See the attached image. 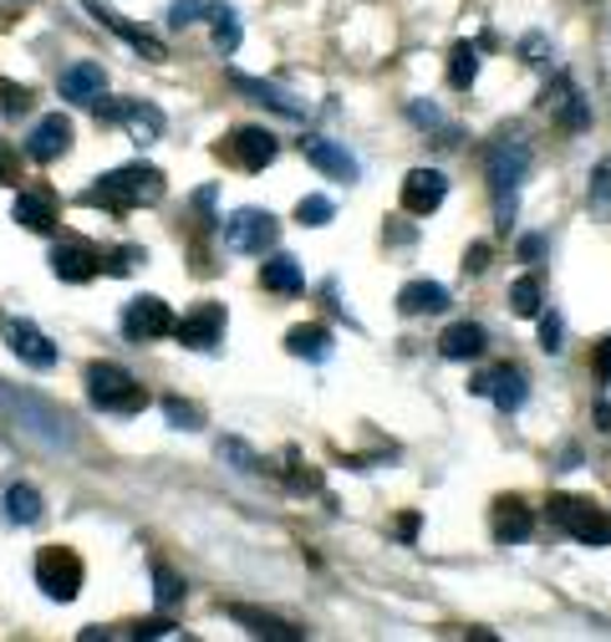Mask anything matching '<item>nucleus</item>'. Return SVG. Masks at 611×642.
<instances>
[{"label":"nucleus","instance_id":"44","mask_svg":"<svg viewBox=\"0 0 611 642\" xmlns=\"http://www.w3.org/2000/svg\"><path fill=\"white\" fill-rule=\"evenodd\" d=\"M484 266H490V245H469V250H464V270H469V276H480V270Z\"/></svg>","mask_w":611,"mask_h":642},{"label":"nucleus","instance_id":"20","mask_svg":"<svg viewBox=\"0 0 611 642\" xmlns=\"http://www.w3.org/2000/svg\"><path fill=\"white\" fill-rule=\"evenodd\" d=\"M51 270H57L61 280H72V286H87V280H97V270H102V255L87 250V245H57V250H51Z\"/></svg>","mask_w":611,"mask_h":642},{"label":"nucleus","instance_id":"13","mask_svg":"<svg viewBox=\"0 0 611 642\" xmlns=\"http://www.w3.org/2000/svg\"><path fill=\"white\" fill-rule=\"evenodd\" d=\"M300 154H306V164L322 169L326 179H336V184L357 179V158H352L342 144H332V138H300Z\"/></svg>","mask_w":611,"mask_h":642},{"label":"nucleus","instance_id":"45","mask_svg":"<svg viewBox=\"0 0 611 642\" xmlns=\"http://www.w3.org/2000/svg\"><path fill=\"white\" fill-rule=\"evenodd\" d=\"M597 373H601V377H607V383H611V337L601 342V352H597Z\"/></svg>","mask_w":611,"mask_h":642},{"label":"nucleus","instance_id":"46","mask_svg":"<svg viewBox=\"0 0 611 642\" xmlns=\"http://www.w3.org/2000/svg\"><path fill=\"white\" fill-rule=\"evenodd\" d=\"M540 250H545V240H540V235H525V240H520V255H525V260H535Z\"/></svg>","mask_w":611,"mask_h":642},{"label":"nucleus","instance_id":"2","mask_svg":"<svg viewBox=\"0 0 611 642\" xmlns=\"http://www.w3.org/2000/svg\"><path fill=\"white\" fill-rule=\"evenodd\" d=\"M164 199V174L148 169V164H128V169H112L87 189V205H102L112 215H128L138 205H158Z\"/></svg>","mask_w":611,"mask_h":642},{"label":"nucleus","instance_id":"5","mask_svg":"<svg viewBox=\"0 0 611 642\" xmlns=\"http://www.w3.org/2000/svg\"><path fill=\"white\" fill-rule=\"evenodd\" d=\"M82 556H77L72 545H47L37 556V586L51 596V602H72L82 592Z\"/></svg>","mask_w":611,"mask_h":642},{"label":"nucleus","instance_id":"48","mask_svg":"<svg viewBox=\"0 0 611 642\" xmlns=\"http://www.w3.org/2000/svg\"><path fill=\"white\" fill-rule=\"evenodd\" d=\"M138 632H148V638H168V632H174V622H164V618H158V622H144V628H138Z\"/></svg>","mask_w":611,"mask_h":642},{"label":"nucleus","instance_id":"18","mask_svg":"<svg viewBox=\"0 0 611 642\" xmlns=\"http://www.w3.org/2000/svg\"><path fill=\"white\" fill-rule=\"evenodd\" d=\"M102 92H108V72H102L97 61H72V67L61 72V98H72V102H82V108H92Z\"/></svg>","mask_w":611,"mask_h":642},{"label":"nucleus","instance_id":"47","mask_svg":"<svg viewBox=\"0 0 611 642\" xmlns=\"http://www.w3.org/2000/svg\"><path fill=\"white\" fill-rule=\"evenodd\" d=\"M413 535H418V515H403L397 521V541H413Z\"/></svg>","mask_w":611,"mask_h":642},{"label":"nucleus","instance_id":"27","mask_svg":"<svg viewBox=\"0 0 611 642\" xmlns=\"http://www.w3.org/2000/svg\"><path fill=\"white\" fill-rule=\"evenodd\" d=\"M286 352H290V357H312V363H326V357H332V332H326V327H290Z\"/></svg>","mask_w":611,"mask_h":642},{"label":"nucleus","instance_id":"7","mask_svg":"<svg viewBox=\"0 0 611 642\" xmlns=\"http://www.w3.org/2000/svg\"><path fill=\"white\" fill-rule=\"evenodd\" d=\"M280 225L270 209H235V215L225 219V245L235 255H265L270 245H276Z\"/></svg>","mask_w":611,"mask_h":642},{"label":"nucleus","instance_id":"11","mask_svg":"<svg viewBox=\"0 0 611 642\" xmlns=\"http://www.w3.org/2000/svg\"><path fill=\"white\" fill-rule=\"evenodd\" d=\"M444 199H449V179H444L438 169H413V174L403 179V209H407V215H423V219H428L433 209L444 205Z\"/></svg>","mask_w":611,"mask_h":642},{"label":"nucleus","instance_id":"21","mask_svg":"<svg viewBox=\"0 0 611 642\" xmlns=\"http://www.w3.org/2000/svg\"><path fill=\"white\" fill-rule=\"evenodd\" d=\"M122 128L132 134V144H138V148H148V144L164 138V112H158L154 102H144V98H128V102H122Z\"/></svg>","mask_w":611,"mask_h":642},{"label":"nucleus","instance_id":"37","mask_svg":"<svg viewBox=\"0 0 611 642\" xmlns=\"http://www.w3.org/2000/svg\"><path fill=\"white\" fill-rule=\"evenodd\" d=\"M296 219H300V225H312V230L332 225V199H326V195H306L296 205Z\"/></svg>","mask_w":611,"mask_h":642},{"label":"nucleus","instance_id":"4","mask_svg":"<svg viewBox=\"0 0 611 642\" xmlns=\"http://www.w3.org/2000/svg\"><path fill=\"white\" fill-rule=\"evenodd\" d=\"M87 398H92V408L122 413V418H132V413L148 408V388L118 363H92L87 367Z\"/></svg>","mask_w":611,"mask_h":642},{"label":"nucleus","instance_id":"31","mask_svg":"<svg viewBox=\"0 0 611 642\" xmlns=\"http://www.w3.org/2000/svg\"><path fill=\"white\" fill-rule=\"evenodd\" d=\"M587 209H591V219H607V225H611V158H601L597 169H591Z\"/></svg>","mask_w":611,"mask_h":642},{"label":"nucleus","instance_id":"16","mask_svg":"<svg viewBox=\"0 0 611 642\" xmlns=\"http://www.w3.org/2000/svg\"><path fill=\"white\" fill-rule=\"evenodd\" d=\"M540 108H551L555 118L565 122V128H587L591 122V108H587V98H581V92H575V82L571 77H555L551 87H545V92H540Z\"/></svg>","mask_w":611,"mask_h":642},{"label":"nucleus","instance_id":"34","mask_svg":"<svg viewBox=\"0 0 611 642\" xmlns=\"http://www.w3.org/2000/svg\"><path fill=\"white\" fill-rule=\"evenodd\" d=\"M407 118L418 122L423 134H428V128H433V134H444L438 144H454V128H449V118H444L438 108H433V102H407Z\"/></svg>","mask_w":611,"mask_h":642},{"label":"nucleus","instance_id":"30","mask_svg":"<svg viewBox=\"0 0 611 642\" xmlns=\"http://www.w3.org/2000/svg\"><path fill=\"white\" fill-rule=\"evenodd\" d=\"M474 77H480V47H474V41H459V47L449 51V87L469 92Z\"/></svg>","mask_w":611,"mask_h":642},{"label":"nucleus","instance_id":"19","mask_svg":"<svg viewBox=\"0 0 611 642\" xmlns=\"http://www.w3.org/2000/svg\"><path fill=\"white\" fill-rule=\"evenodd\" d=\"M11 219L16 225H26V230L47 235L51 225H57V199H51V189H21L11 205Z\"/></svg>","mask_w":611,"mask_h":642},{"label":"nucleus","instance_id":"49","mask_svg":"<svg viewBox=\"0 0 611 642\" xmlns=\"http://www.w3.org/2000/svg\"><path fill=\"white\" fill-rule=\"evenodd\" d=\"M597 428H601V434H611V408H607V403H597Z\"/></svg>","mask_w":611,"mask_h":642},{"label":"nucleus","instance_id":"36","mask_svg":"<svg viewBox=\"0 0 611 642\" xmlns=\"http://www.w3.org/2000/svg\"><path fill=\"white\" fill-rule=\"evenodd\" d=\"M154 596H158V606H174L184 596V576L179 571H168L164 561L154 566Z\"/></svg>","mask_w":611,"mask_h":642},{"label":"nucleus","instance_id":"23","mask_svg":"<svg viewBox=\"0 0 611 642\" xmlns=\"http://www.w3.org/2000/svg\"><path fill=\"white\" fill-rule=\"evenodd\" d=\"M444 306H449V292L438 280H407L397 292V312L403 316H428V312H444Z\"/></svg>","mask_w":611,"mask_h":642},{"label":"nucleus","instance_id":"12","mask_svg":"<svg viewBox=\"0 0 611 642\" xmlns=\"http://www.w3.org/2000/svg\"><path fill=\"white\" fill-rule=\"evenodd\" d=\"M474 393L480 398H494V408L500 413H515V408H525V373L520 367H494V373H484V377H474Z\"/></svg>","mask_w":611,"mask_h":642},{"label":"nucleus","instance_id":"41","mask_svg":"<svg viewBox=\"0 0 611 642\" xmlns=\"http://www.w3.org/2000/svg\"><path fill=\"white\" fill-rule=\"evenodd\" d=\"M540 347L551 352V357L565 347V322H561V316H555V312H551V316L540 312Z\"/></svg>","mask_w":611,"mask_h":642},{"label":"nucleus","instance_id":"6","mask_svg":"<svg viewBox=\"0 0 611 642\" xmlns=\"http://www.w3.org/2000/svg\"><path fill=\"white\" fill-rule=\"evenodd\" d=\"M551 521L581 545H611V515L575 495H551Z\"/></svg>","mask_w":611,"mask_h":642},{"label":"nucleus","instance_id":"33","mask_svg":"<svg viewBox=\"0 0 611 642\" xmlns=\"http://www.w3.org/2000/svg\"><path fill=\"white\" fill-rule=\"evenodd\" d=\"M219 460L240 474H260V454L250 444H240V438H219Z\"/></svg>","mask_w":611,"mask_h":642},{"label":"nucleus","instance_id":"28","mask_svg":"<svg viewBox=\"0 0 611 642\" xmlns=\"http://www.w3.org/2000/svg\"><path fill=\"white\" fill-rule=\"evenodd\" d=\"M92 16H97V21H108L112 31H118V37L128 41V47H138V51H144L148 61H164V57H168V51H164V41H158L154 31H144V26H128V21H118V16H112V11H92Z\"/></svg>","mask_w":611,"mask_h":642},{"label":"nucleus","instance_id":"39","mask_svg":"<svg viewBox=\"0 0 611 642\" xmlns=\"http://www.w3.org/2000/svg\"><path fill=\"white\" fill-rule=\"evenodd\" d=\"M26 108H31V87L0 82V112H6V118H16V112H26Z\"/></svg>","mask_w":611,"mask_h":642},{"label":"nucleus","instance_id":"10","mask_svg":"<svg viewBox=\"0 0 611 642\" xmlns=\"http://www.w3.org/2000/svg\"><path fill=\"white\" fill-rule=\"evenodd\" d=\"M174 337L184 342V347H194V352H209V347H219L225 342V306H215V302H204L199 312H189L174 327Z\"/></svg>","mask_w":611,"mask_h":642},{"label":"nucleus","instance_id":"40","mask_svg":"<svg viewBox=\"0 0 611 642\" xmlns=\"http://www.w3.org/2000/svg\"><path fill=\"white\" fill-rule=\"evenodd\" d=\"M194 21H209V6L204 0H179V6H168V26H194Z\"/></svg>","mask_w":611,"mask_h":642},{"label":"nucleus","instance_id":"38","mask_svg":"<svg viewBox=\"0 0 611 642\" xmlns=\"http://www.w3.org/2000/svg\"><path fill=\"white\" fill-rule=\"evenodd\" d=\"M164 413H168V424L174 428H204V413L194 408V403H184V398H164Z\"/></svg>","mask_w":611,"mask_h":642},{"label":"nucleus","instance_id":"32","mask_svg":"<svg viewBox=\"0 0 611 642\" xmlns=\"http://www.w3.org/2000/svg\"><path fill=\"white\" fill-rule=\"evenodd\" d=\"M209 26H215V47L225 51V57L240 47V16L229 11V6H209Z\"/></svg>","mask_w":611,"mask_h":642},{"label":"nucleus","instance_id":"42","mask_svg":"<svg viewBox=\"0 0 611 642\" xmlns=\"http://www.w3.org/2000/svg\"><path fill=\"white\" fill-rule=\"evenodd\" d=\"M0 184H21V158L6 138H0Z\"/></svg>","mask_w":611,"mask_h":642},{"label":"nucleus","instance_id":"22","mask_svg":"<svg viewBox=\"0 0 611 642\" xmlns=\"http://www.w3.org/2000/svg\"><path fill=\"white\" fill-rule=\"evenodd\" d=\"M484 347H490V337H484L480 322H454V327L438 337V352H444L449 363H469V357H480Z\"/></svg>","mask_w":611,"mask_h":642},{"label":"nucleus","instance_id":"29","mask_svg":"<svg viewBox=\"0 0 611 642\" xmlns=\"http://www.w3.org/2000/svg\"><path fill=\"white\" fill-rule=\"evenodd\" d=\"M47 510H41V495L37 485H11L6 490V521L11 525H37Z\"/></svg>","mask_w":611,"mask_h":642},{"label":"nucleus","instance_id":"1","mask_svg":"<svg viewBox=\"0 0 611 642\" xmlns=\"http://www.w3.org/2000/svg\"><path fill=\"white\" fill-rule=\"evenodd\" d=\"M484 174H490V195H494V219H500V230H510V219H515V205H520V184L530 174V144L525 138H494L490 154H484Z\"/></svg>","mask_w":611,"mask_h":642},{"label":"nucleus","instance_id":"43","mask_svg":"<svg viewBox=\"0 0 611 642\" xmlns=\"http://www.w3.org/2000/svg\"><path fill=\"white\" fill-rule=\"evenodd\" d=\"M138 260H144V250H138V245H122V250L108 260V270H112V276H128V270L138 266Z\"/></svg>","mask_w":611,"mask_h":642},{"label":"nucleus","instance_id":"14","mask_svg":"<svg viewBox=\"0 0 611 642\" xmlns=\"http://www.w3.org/2000/svg\"><path fill=\"white\" fill-rule=\"evenodd\" d=\"M6 342H11V352L21 357V363H31V367H57V347L47 342V332L37 327V322H6Z\"/></svg>","mask_w":611,"mask_h":642},{"label":"nucleus","instance_id":"17","mask_svg":"<svg viewBox=\"0 0 611 642\" xmlns=\"http://www.w3.org/2000/svg\"><path fill=\"white\" fill-rule=\"evenodd\" d=\"M72 148V122L61 118V112H51V118L37 122V134L26 138V154L37 158V164H57L61 154Z\"/></svg>","mask_w":611,"mask_h":642},{"label":"nucleus","instance_id":"3","mask_svg":"<svg viewBox=\"0 0 611 642\" xmlns=\"http://www.w3.org/2000/svg\"><path fill=\"white\" fill-rule=\"evenodd\" d=\"M0 408L16 418V428L21 434H31L37 444L47 448H72V418L67 413H57L51 403L31 398V393H11L6 383H0Z\"/></svg>","mask_w":611,"mask_h":642},{"label":"nucleus","instance_id":"15","mask_svg":"<svg viewBox=\"0 0 611 642\" xmlns=\"http://www.w3.org/2000/svg\"><path fill=\"white\" fill-rule=\"evenodd\" d=\"M235 87H240L250 102H260V108H270V112H280V118H290V122H300L306 118V102L296 98V92H286V87H276V82H260V77H245V72H235Z\"/></svg>","mask_w":611,"mask_h":642},{"label":"nucleus","instance_id":"26","mask_svg":"<svg viewBox=\"0 0 611 642\" xmlns=\"http://www.w3.org/2000/svg\"><path fill=\"white\" fill-rule=\"evenodd\" d=\"M260 286L265 292H276V296H296L300 286H306V276H300V266L290 260V255H270L260 266Z\"/></svg>","mask_w":611,"mask_h":642},{"label":"nucleus","instance_id":"24","mask_svg":"<svg viewBox=\"0 0 611 642\" xmlns=\"http://www.w3.org/2000/svg\"><path fill=\"white\" fill-rule=\"evenodd\" d=\"M229 618L245 622V632H255V638H270V642H300V632L290 628V622L270 618V612H255V606H229Z\"/></svg>","mask_w":611,"mask_h":642},{"label":"nucleus","instance_id":"35","mask_svg":"<svg viewBox=\"0 0 611 642\" xmlns=\"http://www.w3.org/2000/svg\"><path fill=\"white\" fill-rule=\"evenodd\" d=\"M510 312L515 316H540V280L535 276H520L510 286Z\"/></svg>","mask_w":611,"mask_h":642},{"label":"nucleus","instance_id":"25","mask_svg":"<svg viewBox=\"0 0 611 642\" xmlns=\"http://www.w3.org/2000/svg\"><path fill=\"white\" fill-rule=\"evenodd\" d=\"M530 531H535V521H530V510L520 505V500H500V505H494V541L500 545L525 541Z\"/></svg>","mask_w":611,"mask_h":642},{"label":"nucleus","instance_id":"8","mask_svg":"<svg viewBox=\"0 0 611 642\" xmlns=\"http://www.w3.org/2000/svg\"><path fill=\"white\" fill-rule=\"evenodd\" d=\"M174 312H168V302H158V296H138V302H128V312H122V332H128L132 342H154V337H174Z\"/></svg>","mask_w":611,"mask_h":642},{"label":"nucleus","instance_id":"9","mask_svg":"<svg viewBox=\"0 0 611 642\" xmlns=\"http://www.w3.org/2000/svg\"><path fill=\"white\" fill-rule=\"evenodd\" d=\"M225 158H235L245 174H260L265 164H276V154H280V144L265 128H235V134L225 138V148H219Z\"/></svg>","mask_w":611,"mask_h":642}]
</instances>
